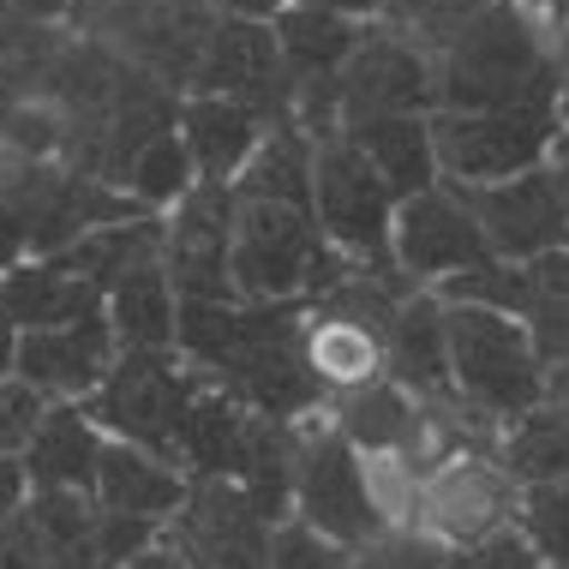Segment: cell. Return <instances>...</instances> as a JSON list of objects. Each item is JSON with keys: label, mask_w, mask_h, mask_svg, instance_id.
<instances>
[{"label": "cell", "mask_w": 569, "mask_h": 569, "mask_svg": "<svg viewBox=\"0 0 569 569\" xmlns=\"http://www.w3.org/2000/svg\"><path fill=\"white\" fill-rule=\"evenodd\" d=\"M306 306L312 300H180L174 348L210 390L234 396L252 413L300 426L330 408L306 353Z\"/></svg>", "instance_id": "obj_1"}, {"label": "cell", "mask_w": 569, "mask_h": 569, "mask_svg": "<svg viewBox=\"0 0 569 569\" xmlns=\"http://www.w3.org/2000/svg\"><path fill=\"white\" fill-rule=\"evenodd\" d=\"M42 102L60 114V162L127 192L132 162L162 132L180 127V102L187 97L157 84L144 67L114 54L109 42L72 30L49 84H42Z\"/></svg>", "instance_id": "obj_2"}, {"label": "cell", "mask_w": 569, "mask_h": 569, "mask_svg": "<svg viewBox=\"0 0 569 569\" xmlns=\"http://www.w3.org/2000/svg\"><path fill=\"white\" fill-rule=\"evenodd\" d=\"M569 24L498 0L438 54V109H558Z\"/></svg>", "instance_id": "obj_3"}, {"label": "cell", "mask_w": 569, "mask_h": 569, "mask_svg": "<svg viewBox=\"0 0 569 569\" xmlns=\"http://www.w3.org/2000/svg\"><path fill=\"white\" fill-rule=\"evenodd\" d=\"M353 264L325 240L312 210L270 204V198H234V300L282 306V300H318L342 282Z\"/></svg>", "instance_id": "obj_4"}, {"label": "cell", "mask_w": 569, "mask_h": 569, "mask_svg": "<svg viewBox=\"0 0 569 569\" xmlns=\"http://www.w3.org/2000/svg\"><path fill=\"white\" fill-rule=\"evenodd\" d=\"M443 336H450V383H456L461 408H473L498 432L546 402L551 366L540 360L521 318L491 312V306L443 300Z\"/></svg>", "instance_id": "obj_5"}, {"label": "cell", "mask_w": 569, "mask_h": 569, "mask_svg": "<svg viewBox=\"0 0 569 569\" xmlns=\"http://www.w3.org/2000/svg\"><path fill=\"white\" fill-rule=\"evenodd\" d=\"M222 12L210 0H72V30L109 42L157 84L187 97Z\"/></svg>", "instance_id": "obj_6"}, {"label": "cell", "mask_w": 569, "mask_h": 569, "mask_svg": "<svg viewBox=\"0 0 569 569\" xmlns=\"http://www.w3.org/2000/svg\"><path fill=\"white\" fill-rule=\"evenodd\" d=\"M312 217L325 228V240L348 258L353 270H372L383 282H408L396 270V192L383 187V174L366 162V150L353 138L330 132L318 138V162H312ZM413 288V282H408Z\"/></svg>", "instance_id": "obj_7"}, {"label": "cell", "mask_w": 569, "mask_h": 569, "mask_svg": "<svg viewBox=\"0 0 569 569\" xmlns=\"http://www.w3.org/2000/svg\"><path fill=\"white\" fill-rule=\"evenodd\" d=\"M295 516L306 528L330 533L336 546L366 551L372 540L396 528L390 510L378 498V480L366 468V456L336 432L330 413L300 420V468H295Z\"/></svg>", "instance_id": "obj_8"}, {"label": "cell", "mask_w": 569, "mask_h": 569, "mask_svg": "<svg viewBox=\"0 0 569 569\" xmlns=\"http://www.w3.org/2000/svg\"><path fill=\"white\" fill-rule=\"evenodd\" d=\"M204 390V378L180 360V348H157V353H120L114 372L97 383V396H84V413L120 443L174 461L180 450V426ZM180 468V461H174Z\"/></svg>", "instance_id": "obj_9"}, {"label": "cell", "mask_w": 569, "mask_h": 569, "mask_svg": "<svg viewBox=\"0 0 569 569\" xmlns=\"http://www.w3.org/2000/svg\"><path fill=\"white\" fill-rule=\"evenodd\" d=\"M516 498H521V486L510 480L498 443H468V450L443 456L438 468L413 486L402 528L438 540L456 558V551L480 546L486 533L510 528V521H516Z\"/></svg>", "instance_id": "obj_10"}, {"label": "cell", "mask_w": 569, "mask_h": 569, "mask_svg": "<svg viewBox=\"0 0 569 569\" xmlns=\"http://www.w3.org/2000/svg\"><path fill=\"white\" fill-rule=\"evenodd\" d=\"M563 120L558 109H438V174L450 187H491L528 168H546Z\"/></svg>", "instance_id": "obj_11"}, {"label": "cell", "mask_w": 569, "mask_h": 569, "mask_svg": "<svg viewBox=\"0 0 569 569\" xmlns=\"http://www.w3.org/2000/svg\"><path fill=\"white\" fill-rule=\"evenodd\" d=\"M276 521L234 480H187V498L168 516L162 546H174L192 569H264Z\"/></svg>", "instance_id": "obj_12"}, {"label": "cell", "mask_w": 569, "mask_h": 569, "mask_svg": "<svg viewBox=\"0 0 569 569\" xmlns=\"http://www.w3.org/2000/svg\"><path fill=\"white\" fill-rule=\"evenodd\" d=\"M390 246H396V270H402L413 288H432V295L443 282H456V276L491 264V246L480 234V222H473V210L461 204V192L450 180H438L432 192L396 204Z\"/></svg>", "instance_id": "obj_13"}, {"label": "cell", "mask_w": 569, "mask_h": 569, "mask_svg": "<svg viewBox=\"0 0 569 569\" xmlns=\"http://www.w3.org/2000/svg\"><path fill=\"white\" fill-rule=\"evenodd\" d=\"M461 204L473 210L491 258L503 264H533L546 252H569V217L551 168H528L516 180H491V187H456Z\"/></svg>", "instance_id": "obj_14"}, {"label": "cell", "mask_w": 569, "mask_h": 569, "mask_svg": "<svg viewBox=\"0 0 569 569\" xmlns=\"http://www.w3.org/2000/svg\"><path fill=\"white\" fill-rule=\"evenodd\" d=\"M372 114H438V60L390 24H366L342 67V127Z\"/></svg>", "instance_id": "obj_15"}, {"label": "cell", "mask_w": 569, "mask_h": 569, "mask_svg": "<svg viewBox=\"0 0 569 569\" xmlns=\"http://www.w3.org/2000/svg\"><path fill=\"white\" fill-rule=\"evenodd\" d=\"M228 252H234V187L198 180L162 217V264L174 276V295L180 300H234Z\"/></svg>", "instance_id": "obj_16"}, {"label": "cell", "mask_w": 569, "mask_h": 569, "mask_svg": "<svg viewBox=\"0 0 569 569\" xmlns=\"http://www.w3.org/2000/svg\"><path fill=\"white\" fill-rule=\"evenodd\" d=\"M187 97H234L264 109L270 120H288V67H282V49H276V24L222 12Z\"/></svg>", "instance_id": "obj_17"}, {"label": "cell", "mask_w": 569, "mask_h": 569, "mask_svg": "<svg viewBox=\"0 0 569 569\" xmlns=\"http://www.w3.org/2000/svg\"><path fill=\"white\" fill-rule=\"evenodd\" d=\"M114 360H120L114 325H109V312H97V318H79V325H60V330H24L12 372L24 383H37L49 402H84L114 372Z\"/></svg>", "instance_id": "obj_18"}, {"label": "cell", "mask_w": 569, "mask_h": 569, "mask_svg": "<svg viewBox=\"0 0 569 569\" xmlns=\"http://www.w3.org/2000/svg\"><path fill=\"white\" fill-rule=\"evenodd\" d=\"M383 378H396L420 402H461L450 383V336H443V300L413 288L383 330Z\"/></svg>", "instance_id": "obj_19"}, {"label": "cell", "mask_w": 569, "mask_h": 569, "mask_svg": "<svg viewBox=\"0 0 569 569\" xmlns=\"http://www.w3.org/2000/svg\"><path fill=\"white\" fill-rule=\"evenodd\" d=\"M270 120L264 109L252 102H234V97H187L180 102V138L192 150V168L198 180H217V187H234L240 168L252 162V150L270 138Z\"/></svg>", "instance_id": "obj_20"}, {"label": "cell", "mask_w": 569, "mask_h": 569, "mask_svg": "<svg viewBox=\"0 0 569 569\" xmlns=\"http://www.w3.org/2000/svg\"><path fill=\"white\" fill-rule=\"evenodd\" d=\"M102 450H109V432L84 413V402H54L24 450V473L37 491H90L97 498Z\"/></svg>", "instance_id": "obj_21"}, {"label": "cell", "mask_w": 569, "mask_h": 569, "mask_svg": "<svg viewBox=\"0 0 569 569\" xmlns=\"http://www.w3.org/2000/svg\"><path fill=\"white\" fill-rule=\"evenodd\" d=\"M342 138L366 150V162L383 174V187L402 198H420L438 187V138H432V114H372V120H348Z\"/></svg>", "instance_id": "obj_22"}, {"label": "cell", "mask_w": 569, "mask_h": 569, "mask_svg": "<svg viewBox=\"0 0 569 569\" xmlns=\"http://www.w3.org/2000/svg\"><path fill=\"white\" fill-rule=\"evenodd\" d=\"M295 468H300V426L270 420V413H246V432H240L228 480H234L270 521L295 516Z\"/></svg>", "instance_id": "obj_23"}, {"label": "cell", "mask_w": 569, "mask_h": 569, "mask_svg": "<svg viewBox=\"0 0 569 569\" xmlns=\"http://www.w3.org/2000/svg\"><path fill=\"white\" fill-rule=\"evenodd\" d=\"M180 498H187V473H180L174 461L138 450V443L109 438L102 468H97V503H102V510L144 516V521H162V528H168V516L180 510Z\"/></svg>", "instance_id": "obj_24"}, {"label": "cell", "mask_w": 569, "mask_h": 569, "mask_svg": "<svg viewBox=\"0 0 569 569\" xmlns=\"http://www.w3.org/2000/svg\"><path fill=\"white\" fill-rule=\"evenodd\" d=\"M7 288V306L19 318V330H60V325H79V318L109 312V295L84 276L60 270L54 258H30V264L0 276Z\"/></svg>", "instance_id": "obj_25"}, {"label": "cell", "mask_w": 569, "mask_h": 569, "mask_svg": "<svg viewBox=\"0 0 569 569\" xmlns=\"http://www.w3.org/2000/svg\"><path fill=\"white\" fill-rule=\"evenodd\" d=\"M109 325L120 353H157L174 348L180 336V295H174V276H168L162 258L138 264L132 276H120L109 288Z\"/></svg>", "instance_id": "obj_26"}, {"label": "cell", "mask_w": 569, "mask_h": 569, "mask_svg": "<svg viewBox=\"0 0 569 569\" xmlns=\"http://www.w3.org/2000/svg\"><path fill=\"white\" fill-rule=\"evenodd\" d=\"M312 162H318V138L300 120L270 127V138L252 150V162L240 168L234 198H270V204H300L312 210Z\"/></svg>", "instance_id": "obj_27"}, {"label": "cell", "mask_w": 569, "mask_h": 569, "mask_svg": "<svg viewBox=\"0 0 569 569\" xmlns=\"http://www.w3.org/2000/svg\"><path fill=\"white\" fill-rule=\"evenodd\" d=\"M72 24H37V19H7L0 12V132L24 102L42 97L60 49H67Z\"/></svg>", "instance_id": "obj_28"}, {"label": "cell", "mask_w": 569, "mask_h": 569, "mask_svg": "<svg viewBox=\"0 0 569 569\" xmlns=\"http://www.w3.org/2000/svg\"><path fill=\"white\" fill-rule=\"evenodd\" d=\"M498 456L510 468L516 486H551L569 480V413L540 402L533 413H521L516 426L498 432Z\"/></svg>", "instance_id": "obj_29"}, {"label": "cell", "mask_w": 569, "mask_h": 569, "mask_svg": "<svg viewBox=\"0 0 569 569\" xmlns=\"http://www.w3.org/2000/svg\"><path fill=\"white\" fill-rule=\"evenodd\" d=\"M516 318L528 325L546 366L569 360V252H546V258H533V264H521Z\"/></svg>", "instance_id": "obj_30"}, {"label": "cell", "mask_w": 569, "mask_h": 569, "mask_svg": "<svg viewBox=\"0 0 569 569\" xmlns=\"http://www.w3.org/2000/svg\"><path fill=\"white\" fill-rule=\"evenodd\" d=\"M192 187H198V168H192V150H187V138H180V127L162 132L127 174V192L150 210V217H168Z\"/></svg>", "instance_id": "obj_31"}, {"label": "cell", "mask_w": 569, "mask_h": 569, "mask_svg": "<svg viewBox=\"0 0 569 569\" xmlns=\"http://www.w3.org/2000/svg\"><path fill=\"white\" fill-rule=\"evenodd\" d=\"M486 7H498V0H396V7L383 12L378 24H390L396 37H408L420 54L438 60V54L461 37V30L480 19Z\"/></svg>", "instance_id": "obj_32"}, {"label": "cell", "mask_w": 569, "mask_h": 569, "mask_svg": "<svg viewBox=\"0 0 569 569\" xmlns=\"http://www.w3.org/2000/svg\"><path fill=\"white\" fill-rule=\"evenodd\" d=\"M516 528H521V540L546 558V569H569V480L521 486Z\"/></svg>", "instance_id": "obj_33"}, {"label": "cell", "mask_w": 569, "mask_h": 569, "mask_svg": "<svg viewBox=\"0 0 569 569\" xmlns=\"http://www.w3.org/2000/svg\"><path fill=\"white\" fill-rule=\"evenodd\" d=\"M264 569H353V551L336 546L330 533L306 528L300 516H288V521H276V533H270Z\"/></svg>", "instance_id": "obj_34"}, {"label": "cell", "mask_w": 569, "mask_h": 569, "mask_svg": "<svg viewBox=\"0 0 569 569\" xmlns=\"http://www.w3.org/2000/svg\"><path fill=\"white\" fill-rule=\"evenodd\" d=\"M49 396L37 390V383H24L19 372L0 378V456H24L30 438L42 432V420H49Z\"/></svg>", "instance_id": "obj_35"}, {"label": "cell", "mask_w": 569, "mask_h": 569, "mask_svg": "<svg viewBox=\"0 0 569 569\" xmlns=\"http://www.w3.org/2000/svg\"><path fill=\"white\" fill-rule=\"evenodd\" d=\"M353 569H450V551L413 528H390L383 540L353 551Z\"/></svg>", "instance_id": "obj_36"}, {"label": "cell", "mask_w": 569, "mask_h": 569, "mask_svg": "<svg viewBox=\"0 0 569 569\" xmlns=\"http://www.w3.org/2000/svg\"><path fill=\"white\" fill-rule=\"evenodd\" d=\"M450 563H456V569H546V558H540L528 540H521L516 521H510V528H498V533H486L480 546L456 551Z\"/></svg>", "instance_id": "obj_37"}, {"label": "cell", "mask_w": 569, "mask_h": 569, "mask_svg": "<svg viewBox=\"0 0 569 569\" xmlns=\"http://www.w3.org/2000/svg\"><path fill=\"white\" fill-rule=\"evenodd\" d=\"M30 491L37 486H30V473H24V456H0V528L30 503Z\"/></svg>", "instance_id": "obj_38"}, {"label": "cell", "mask_w": 569, "mask_h": 569, "mask_svg": "<svg viewBox=\"0 0 569 569\" xmlns=\"http://www.w3.org/2000/svg\"><path fill=\"white\" fill-rule=\"evenodd\" d=\"M7 19H37V24H72V0H0Z\"/></svg>", "instance_id": "obj_39"}, {"label": "cell", "mask_w": 569, "mask_h": 569, "mask_svg": "<svg viewBox=\"0 0 569 569\" xmlns=\"http://www.w3.org/2000/svg\"><path fill=\"white\" fill-rule=\"evenodd\" d=\"M19 342H24V330H19V318H12V306H7V288H0V378H12Z\"/></svg>", "instance_id": "obj_40"}, {"label": "cell", "mask_w": 569, "mask_h": 569, "mask_svg": "<svg viewBox=\"0 0 569 569\" xmlns=\"http://www.w3.org/2000/svg\"><path fill=\"white\" fill-rule=\"evenodd\" d=\"M312 7H330V12H342V19H360V24H378L383 12L396 7V0H312Z\"/></svg>", "instance_id": "obj_41"}, {"label": "cell", "mask_w": 569, "mask_h": 569, "mask_svg": "<svg viewBox=\"0 0 569 569\" xmlns=\"http://www.w3.org/2000/svg\"><path fill=\"white\" fill-rule=\"evenodd\" d=\"M217 12H234V19H276L288 0H210Z\"/></svg>", "instance_id": "obj_42"}, {"label": "cell", "mask_w": 569, "mask_h": 569, "mask_svg": "<svg viewBox=\"0 0 569 569\" xmlns=\"http://www.w3.org/2000/svg\"><path fill=\"white\" fill-rule=\"evenodd\" d=\"M546 168H551V180H558V198H563V217H569V132H558V144H551V157H546Z\"/></svg>", "instance_id": "obj_43"}, {"label": "cell", "mask_w": 569, "mask_h": 569, "mask_svg": "<svg viewBox=\"0 0 569 569\" xmlns=\"http://www.w3.org/2000/svg\"><path fill=\"white\" fill-rule=\"evenodd\" d=\"M127 569H192V563H187V558H180V551H174V546H150V551H144V558H132Z\"/></svg>", "instance_id": "obj_44"}, {"label": "cell", "mask_w": 569, "mask_h": 569, "mask_svg": "<svg viewBox=\"0 0 569 569\" xmlns=\"http://www.w3.org/2000/svg\"><path fill=\"white\" fill-rule=\"evenodd\" d=\"M546 402L569 413V360H558V366L546 372Z\"/></svg>", "instance_id": "obj_45"}, {"label": "cell", "mask_w": 569, "mask_h": 569, "mask_svg": "<svg viewBox=\"0 0 569 569\" xmlns=\"http://www.w3.org/2000/svg\"><path fill=\"white\" fill-rule=\"evenodd\" d=\"M516 7H528V12H540V19H569V0H516Z\"/></svg>", "instance_id": "obj_46"}, {"label": "cell", "mask_w": 569, "mask_h": 569, "mask_svg": "<svg viewBox=\"0 0 569 569\" xmlns=\"http://www.w3.org/2000/svg\"><path fill=\"white\" fill-rule=\"evenodd\" d=\"M558 120H563V132H569V54H563V84H558Z\"/></svg>", "instance_id": "obj_47"}, {"label": "cell", "mask_w": 569, "mask_h": 569, "mask_svg": "<svg viewBox=\"0 0 569 569\" xmlns=\"http://www.w3.org/2000/svg\"><path fill=\"white\" fill-rule=\"evenodd\" d=\"M450 569H456V563H450Z\"/></svg>", "instance_id": "obj_48"}, {"label": "cell", "mask_w": 569, "mask_h": 569, "mask_svg": "<svg viewBox=\"0 0 569 569\" xmlns=\"http://www.w3.org/2000/svg\"><path fill=\"white\" fill-rule=\"evenodd\" d=\"M563 24H569V19H563Z\"/></svg>", "instance_id": "obj_49"}]
</instances>
